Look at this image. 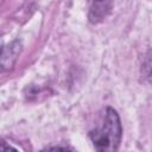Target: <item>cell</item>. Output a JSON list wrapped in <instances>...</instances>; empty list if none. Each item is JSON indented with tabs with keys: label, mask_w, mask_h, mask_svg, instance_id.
Masks as SVG:
<instances>
[{
	"label": "cell",
	"mask_w": 152,
	"mask_h": 152,
	"mask_svg": "<svg viewBox=\"0 0 152 152\" xmlns=\"http://www.w3.org/2000/svg\"><path fill=\"white\" fill-rule=\"evenodd\" d=\"M121 132V122L118 113L112 108H107L102 124L90 131L89 137L96 150L114 151L119 147Z\"/></svg>",
	"instance_id": "1"
},
{
	"label": "cell",
	"mask_w": 152,
	"mask_h": 152,
	"mask_svg": "<svg viewBox=\"0 0 152 152\" xmlns=\"http://www.w3.org/2000/svg\"><path fill=\"white\" fill-rule=\"evenodd\" d=\"M112 2L110 0H94L91 7H90V13H89V19L91 23H97L102 20L110 11Z\"/></svg>",
	"instance_id": "2"
},
{
	"label": "cell",
	"mask_w": 152,
	"mask_h": 152,
	"mask_svg": "<svg viewBox=\"0 0 152 152\" xmlns=\"http://www.w3.org/2000/svg\"><path fill=\"white\" fill-rule=\"evenodd\" d=\"M142 74L145 78L152 83V51H148L142 63Z\"/></svg>",
	"instance_id": "3"
}]
</instances>
